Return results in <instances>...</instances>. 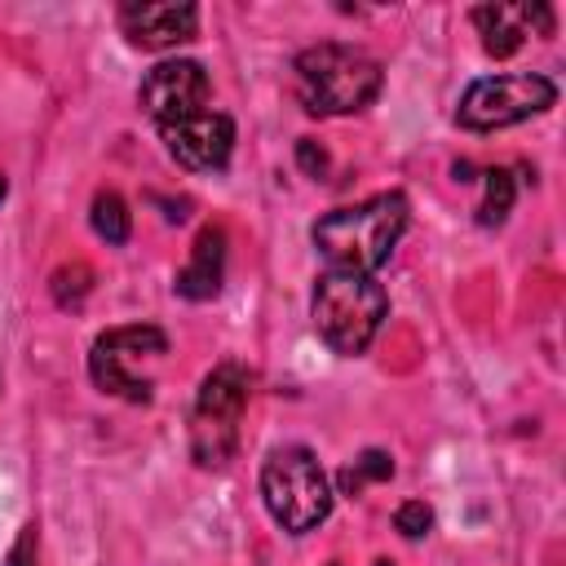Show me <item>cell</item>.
I'll list each match as a JSON object with an SVG mask.
<instances>
[{
  "mask_svg": "<svg viewBox=\"0 0 566 566\" xmlns=\"http://www.w3.org/2000/svg\"><path fill=\"white\" fill-rule=\"evenodd\" d=\"M327 566H336V562H327Z\"/></svg>",
  "mask_w": 566,
  "mask_h": 566,
  "instance_id": "obj_23",
  "label": "cell"
},
{
  "mask_svg": "<svg viewBox=\"0 0 566 566\" xmlns=\"http://www.w3.org/2000/svg\"><path fill=\"white\" fill-rule=\"evenodd\" d=\"M482 181H486V195H482V203H478V226L495 230V226H504V217L513 212L517 181H513V172H509V168H486V172H482Z\"/></svg>",
  "mask_w": 566,
  "mask_h": 566,
  "instance_id": "obj_13",
  "label": "cell"
},
{
  "mask_svg": "<svg viewBox=\"0 0 566 566\" xmlns=\"http://www.w3.org/2000/svg\"><path fill=\"white\" fill-rule=\"evenodd\" d=\"M354 469H358V478L363 482H385V478H394V460L385 455V451H363L358 460H354Z\"/></svg>",
  "mask_w": 566,
  "mask_h": 566,
  "instance_id": "obj_17",
  "label": "cell"
},
{
  "mask_svg": "<svg viewBox=\"0 0 566 566\" xmlns=\"http://www.w3.org/2000/svg\"><path fill=\"white\" fill-rule=\"evenodd\" d=\"M394 526H398L407 539H420V535H429V526H433V509H429L424 500H407V504H398Z\"/></svg>",
  "mask_w": 566,
  "mask_h": 566,
  "instance_id": "obj_16",
  "label": "cell"
},
{
  "mask_svg": "<svg viewBox=\"0 0 566 566\" xmlns=\"http://www.w3.org/2000/svg\"><path fill=\"white\" fill-rule=\"evenodd\" d=\"M221 279H226V234L217 226H203L190 248V261L177 270L172 287L186 301H212L221 292Z\"/></svg>",
  "mask_w": 566,
  "mask_h": 566,
  "instance_id": "obj_12",
  "label": "cell"
},
{
  "mask_svg": "<svg viewBox=\"0 0 566 566\" xmlns=\"http://www.w3.org/2000/svg\"><path fill=\"white\" fill-rule=\"evenodd\" d=\"M557 102V84L548 75H486V80H473L455 106V119L460 128L469 133H491V128H509V124H522L539 111H548Z\"/></svg>",
  "mask_w": 566,
  "mask_h": 566,
  "instance_id": "obj_6",
  "label": "cell"
},
{
  "mask_svg": "<svg viewBox=\"0 0 566 566\" xmlns=\"http://www.w3.org/2000/svg\"><path fill=\"white\" fill-rule=\"evenodd\" d=\"M389 314V296L371 274H349V270H327L314 283V301H310V318L318 340L332 354H363L380 323Z\"/></svg>",
  "mask_w": 566,
  "mask_h": 566,
  "instance_id": "obj_3",
  "label": "cell"
},
{
  "mask_svg": "<svg viewBox=\"0 0 566 566\" xmlns=\"http://www.w3.org/2000/svg\"><path fill=\"white\" fill-rule=\"evenodd\" d=\"M407 212H411L407 199L398 190H389V195H376V199H363L354 208H336V212L318 217L310 239L332 261V270L371 274L398 248V239L407 230Z\"/></svg>",
  "mask_w": 566,
  "mask_h": 566,
  "instance_id": "obj_1",
  "label": "cell"
},
{
  "mask_svg": "<svg viewBox=\"0 0 566 566\" xmlns=\"http://www.w3.org/2000/svg\"><path fill=\"white\" fill-rule=\"evenodd\" d=\"M363 486H367V482L358 478V469H354V464H345V469H340V495H358Z\"/></svg>",
  "mask_w": 566,
  "mask_h": 566,
  "instance_id": "obj_20",
  "label": "cell"
},
{
  "mask_svg": "<svg viewBox=\"0 0 566 566\" xmlns=\"http://www.w3.org/2000/svg\"><path fill=\"white\" fill-rule=\"evenodd\" d=\"M119 27L137 49H177L195 40L199 31V9L186 0H133L119 9Z\"/></svg>",
  "mask_w": 566,
  "mask_h": 566,
  "instance_id": "obj_10",
  "label": "cell"
},
{
  "mask_svg": "<svg viewBox=\"0 0 566 566\" xmlns=\"http://www.w3.org/2000/svg\"><path fill=\"white\" fill-rule=\"evenodd\" d=\"M248 371L239 363H217L195 394L190 411V455L199 469H221L230 464L239 447V420L248 407Z\"/></svg>",
  "mask_w": 566,
  "mask_h": 566,
  "instance_id": "obj_5",
  "label": "cell"
},
{
  "mask_svg": "<svg viewBox=\"0 0 566 566\" xmlns=\"http://www.w3.org/2000/svg\"><path fill=\"white\" fill-rule=\"evenodd\" d=\"M88 221H93L97 239H106V243H128V234H133L128 203H124L115 190H97V195H93V212H88Z\"/></svg>",
  "mask_w": 566,
  "mask_h": 566,
  "instance_id": "obj_14",
  "label": "cell"
},
{
  "mask_svg": "<svg viewBox=\"0 0 566 566\" xmlns=\"http://www.w3.org/2000/svg\"><path fill=\"white\" fill-rule=\"evenodd\" d=\"M208 93H212L208 71L190 57H172V62H159V66L146 71L142 88H137V102L164 128V124H177L186 115H199Z\"/></svg>",
  "mask_w": 566,
  "mask_h": 566,
  "instance_id": "obj_8",
  "label": "cell"
},
{
  "mask_svg": "<svg viewBox=\"0 0 566 566\" xmlns=\"http://www.w3.org/2000/svg\"><path fill=\"white\" fill-rule=\"evenodd\" d=\"M296 97L310 115H354L376 102L380 93V62L358 44H310L292 62Z\"/></svg>",
  "mask_w": 566,
  "mask_h": 566,
  "instance_id": "obj_2",
  "label": "cell"
},
{
  "mask_svg": "<svg viewBox=\"0 0 566 566\" xmlns=\"http://www.w3.org/2000/svg\"><path fill=\"white\" fill-rule=\"evenodd\" d=\"M9 566H35V526H27L9 553Z\"/></svg>",
  "mask_w": 566,
  "mask_h": 566,
  "instance_id": "obj_19",
  "label": "cell"
},
{
  "mask_svg": "<svg viewBox=\"0 0 566 566\" xmlns=\"http://www.w3.org/2000/svg\"><path fill=\"white\" fill-rule=\"evenodd\" d=\"M49 287H53V301H57L62 310H75V305L88 296V287H93V270H88L84 261L57 265L53 279H49Z\"/></svg>",
  "mask_w": 566,
  "mask_h": 566,
  "instance_id": "obj_15",
  "label": "cell"
},
{
  "mask_svg": "<svg viewBox=\"0 0 566 566\" xmlns=\"http://www.w3.org/2000/svg\"><path fill=\"white\" fill-rule=\"evenodd\" d=\"M473 27L482 35V49L491 57H509L522 49V40L531 35V27L539 35H553V9L548 4H478L473 9Z\"/></svg>",
  "mask_w": 566,
  "mask_h": 566,
  "instance_id": "obj_11",
  "label": "cell"
},
{
  "mask_svg": "<svg viewBox=\"0 0 566 566\" xmlns=\"http://www.w3.org/2000/svg\"><path fill=\"white\" fill-rule=\"evenodd\" d=\"M376 566H394V562H385V557H380V562H376Z\"/></svg>",
  "mask_w": 566,
  "mask_h": 566,
  "instance_id": "obj_22",
  "label": "cell"
},
{
  "mask_svg": "<svg viewBox=\"0 0 566 566\" xmlns=\"http://www.w3.org/2000/svg\"><path fill=\"white\" fill-rule=\"evenodd\" d=\"M168 349V336L155 323H133V327H111L93 340L88 349V376L102 394H115L124 402H150V380L133 376L128 367L137 358H159Z\"/></svg>",
  "mask_w": 566,
  "mask_h": 566,
  "instance_id": "obj_7",
  "label": "cell"
},
{
  "mask_svg": "<svg viewBox=\"0 0 566 566\" xmlns=\"http://www.w3.org/2000/svg\"><path fill=\"white\" fill-rule=\"evenodd\" d=\"M296 164H301V172H310V177H327V150H323L314 137H301V142H296Z\"/></svg>",
  "mask_w": 566,
  "mask_h": 566,
  "instance_id": "obj_18",
  "label": "cell"
},
{
  "mask_svg": "<svg viewBox=\"0 0 566 566\" xmlns=\"http://www.w3.org/2000/svg\"><path fill=\"white\" fill-rule=\"evenodd\" d=\"M159 137L181 168L221 172L230 164V150H234V119L221 111H199V115H186L177 124H164Z\"/></svg>",
  "mask_w": 566,
  "mask_h": 566,
  "instance_id": "obj_9",
  "label": "cell"
},
{
  "mask_svg": "<svg viewBox=\"0 0 566 566\" xmlns=\"http://www.w3.org/2000/svg\"><path fill=\"white\" fill-rule=\"evenodd\" d=\"M4 190H9V181H4V177H0V199H4Z\"/></svg>",
  "mask_w": 566,
  "mask_h": 566,
  "instance_id": "obj_21",
  "label": "cell"
},
{
  "mask_svg": "<svg viewBox=\"0 0 566 566\" xmlns=\"http://www.w3.org/2000/svg\"><path fill=\"white\" fill-rule=\"evenodd\" d=\"M261 500L287 535H305L332 513V486L310 447H274L265 455Z\"/></svg>",
  "mask_w": 566,
  "mask_h": 566,
  "instance_id": "obj_4",
  "label": "cell"
}]
</instances>
